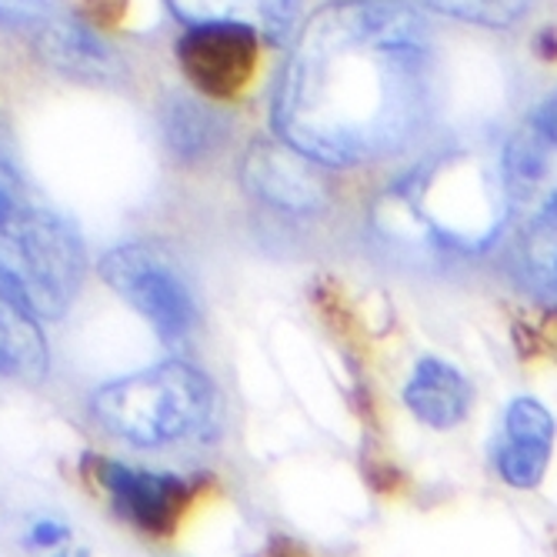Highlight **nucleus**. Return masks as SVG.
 <instances>
[{"mask_svg": "<svg viewBox=\"0 0 557 557\" xmlns=\"http://www.w3.org/2000/svg\"><path fill=\"white\" fill-rule=\"evenodd\" d=\"M431 77V37L411 8L334 0L290 50L274 127L311 161H381L421 131Z\"/></svg>", "mask_w": 557, "mask_h": 557, "instance_id": "f257e3e1", "label": "nucleus"}, {"mask_svg": "<svg viewBox=\"0 0 557 557\" xmlns=\"http://www.w3.org/2000/svg\"><path fill=\"white\" fill-rule=\"evenodd\" d=\"M84 268L81 234L30 187L11 131L0 121V284L37 318L58 321L71 311Z\"/></svg>", "mask_w": 557, "mask_h": 557, "instance_id": "f03ea898", "label": "nucleus"}, {"mask_svg": "<svg viewBox=\"0 0 557 557\" xmlns=\"http://www.w3.org/2000/svg\"><path fill=\"white\" fill-rule=\"evenodd\" d=\"M94 424L137 450L208 441L221 421L214 381L190 361L171 358L100 384L90 400Z\"/></svg>", "mask_w": 557, "mask_h": 557, "instance_id": "7ed1b4c3", "label": "nucleus"}, {"mask_svg": "<svg viewBox=\"0 0 557 557\" xmlns=\"http://www.w3.org/2000/svg\"><path fill=\"white\" fill-rule=\"evenodd\" d=\"M87 484L100 494V500L137 534L150 541L174 537L197 500L208 494L211 478H190L174 471L137 468L104 454H87L81 461Z\"/></svg>", "mask_w": 557, "mask_h": 557, "instance_id": "20e7f679", "label": "nucleus"}, {"mask_svg": "<svg viewBox=\"0 0 557 557\" xmlns=\"http://www.w3.org/2000/svg\"><path fill=\"white\" fill-rule=\"evenodd\" d=\"M108 287L158 331L164 344H184L197 327V300L181 268L158 244H121L100 261Z\"/></svg>", "mask_w": 557, "mask_h": 557, "instance_id": "39448f33", "label": "nucleus"}, {"mask_svg": "<svg viewBox=\"0 0 557 557\" xmlns=\"http://www.w3.org/2000/svg\"><path fill=\"white\" fill-rule=\"evenodd\" d=\"M258 50L261 34L244 24H190L177 40V64L200 94L227 100L237 97L255 77Z\"/></svg>", "mask_w": 557, "mask_h": 557, "instance_id": "423d86ee", "label": "nucleus"}, {"mask_svg": "<svg viewBox=\"0 0 557 557\" xmlns=\"http://www.w3.org/2000/svg\"><path fill=\"white\" fill-rule=\"evenodd\" d=\"M500 184L534 218L557 208V94L511 134L500 161Z\"/></svg>", "mask_w": 557, "mask_h": 557, "instance_id": "0eeeda50", "label": "nucleus"}, {"mask_svg": "<svg viewBox=\"0 0 557 557\" xmlns=\"http://www.w3.org/2000/svg\"><path fill=\"white\" fill-rule=\"evenodd\" d=\"M557 441V421L537 397H515L500 431L487 447L494 478L511 491H534L547 478Z\"/></svg>", "mask_w": 557, "mask_h": 557, "instance_id": "6e6552de", "label": "nucleus"}, {"mask_svg": "<svg viewBox=\"0 0 557 557\" xmlns=\"http://www.w3.org/2000/svg\"><path fill=\"white\" fill-rule=\"evenodd\" d=\"M400 400L408 414L428 431H454L471 418L474 384L465 371L441 358H421L404 381Z\"/></svg>", "mask_w": 557, "mask_h": 557, "instance_id": "1a4fd4ad", "label": "nucleus"}, {"mask_svg": "<svg viewBox=\"0 0 557 557\" xmlns=\"http://www.w3.org/2000/svg\"><path fill=\"white\" fill-rule=\"evenodd\" d=\"M47 341L37 314L0 284V391L37 387L47 377Z\"/></svg>", "mask_w": 557, "mask_h": 557, "instance_id": "9d476101", "label": "nucleus"}, {"mask_svg": "<svg viewBox=\"0 0 557 557\" xmlns=\"http://www.w3.org/2000/svg\"><path fill=\"white\" fill-rule=\"evenodd\" d=\"M37 54L47 67L71 81H87V84H108L121 77V61L114 50L100 40L90 27L77 21H54L50 17L37 30Z\"/></svg>", "mask_w": 557, "mask_h": 557, "instance_id": "9b49d317", "label": "nucleus"}, {"mask_svg": "<svg viewBox=\"0 0 557 557\" xmlns=\"http://www.w3.org/2000/svg\"><path fill=\"white\" fill-rule=\"evenodd\" d=\"M300 150H287L277 144L258 140L244 161V184L261 200L284 211H311L318 208V181L308 164L300 161Z\"/></svg>", "mask_w": 557, "mask_h": 557, "instance_id": "f8f14e48", "label": "nucleus"}, {"mask_svg": "<svg viewBox=\"0 0 557 557\" xmlns=\"http://www.w3.org/2000/svg\"><path fill=\"white\" fill-rule=\"evenodd\" d=\"M171 11L187 24H244L261 37H281L290 24L294 0H168Z\"/></svg>", "mask_w": 557, "mask_h": 557, "instance_id": "ddd939ff", "label": "nucleus"}, {"mask_svg": "<svg viewBox=\"0 0 557 557\" xmlns=\"http://www.w3.org/2000/svg\"><path fill=\"white\" fill-rule=\"evenodd\" d=\"M518 271L534 290L557 297V208L531 221L518 244Z\"/></svg>", "mask_w": 557, "mask_h": 557, "instance_id": "4468645a", "label": "nucleus"}, {"mask_svg": "<svg viewBox=\"0 0 557 557\" xmlns=\"http://www.w3.org/2000/svg\"><path fill=\"white\" fill-rule=\"evenodd\" d=\"M164 134L177 158L194 161L205 154V150H211V140L218 134V117L187 97H174L164 111Z\"/></svg>", "mask_w": 557, "mask_h": 557, "instance_id": "2eb2a0df", "label": "nucleus"}, {"mask_svg": "<svg viewBox=\"0 0 557 557\" xmlns=\"http://www.w3.org/2000/svg\"><path fill=\"white\" fill-rule=\"evenodd\" d=\"M424 4L458 21H471L484 27H508L511 21L521 17V11L531 0H424Z\"/></svg>", "mask_w": 557, "mask_h": 557, "instance_id": "dca6fc26", "label": "nucleus"}, {"mask_svg": "<svg viewBox=\"0 0 557 557\" xmlns=\"http://www.w3.org/2000/svg\"><path fill=\"white\" fill-rule=\"evenodd\" d=\"M54 0H0V27L8 30H40L50 21Z\"/></svg>", "mask_w": 557, "mask_h": 557, "instance_id": "f3484780", "label": "nucleus"}, {"mask_svg": "<svg viewBox=\"0 0 557 557\" xmlns=\"http://www.w3.org/2000/svg\"><path fill=\"white\" fill-rule=\"evenodd\" d=\"M24 541H27V547H34V550L54 554V550H61V547L71 544V528H67L61 518H37V521L27 528Z\"/></svg>", "mask_w": 557, "mask_h": 557, "instance_id": "a211bd4d", "label": "nucleus"}, {"mask_svg": "<svg viewBox=\"0 0 557 557\" xmlns=\"http://www.w3.org/2000/svg\"><path fill=\"white\" fill-rule=\"evenodd\" d=\"M47 557H90V554H87L84 547H71V544H67V547H61V550H54V554H47Z\"/></svg>", "mask_w": 557, "mask_h": 557, "instance_id": "6ab92c4d", "label": "nucleus"}, {"mask_svg": "<svg viewBox=\"0 0 557 557\" xmlns=\"http://www.w3.org/2000/svg\"><path fill=\"white\" fill-rule=\"evenodd\" d=\"M264 557H274V554H271V550H268V554H264ZM281 557H290V554H281Z\"/></svg>", "mask_w": 557, "mask_h": 557, "instance_id": "aec40b11", "label": "nucleus"}]
</instances>
